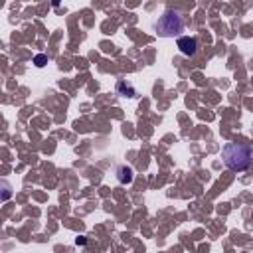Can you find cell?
<instances>
[{
    "label": "cell",
    "mask_w": 253,
    "mask_h": 253,
    "mask_svg": "<svg viewBox=\"0 0 253 253\" xmlns=\"http://www.w3.org/2000/svg\"><path fill=\"white\" fill-rule=\"evenodd\" d=\"M223 164L233 172H243L251 166V148L239 142H227L221 148Z\"/></svg>",
    "instance_id": "obj_1"
},
{
    "label": "cell",
    "mask_w": 253,
    "mask_h": 253,
    "mask_svg": "<svg viewBox=\"0 0 253 253\" xmlns=\"http://www.w3.org/2000/svg\"><path fill=\"white\" fill-rule=\"evenodd\" d=\"M156 34L162 38H174L184 30V20L176 10H166L154 24Z\"/></svg>",
    "instance_id": "obj_2"
},
{
    "label": "cell",
    "mask_w": 253,
    "mask_h": 253,
    "mask_svg": "<svg viewBox=\"0 0 253 253\" xmlns=\"http://www.w3.org/2000/svg\"><path fill=\"white\" fill-rule=\"evenodd\" d=\"M178 47H180V51H182L184 55H194L198 43H196L194 38H180V40H178Z\"/></svg>",
    "instance_id": "obj_3"
},
{
    "label": "cell",
    "mask_w": 253,
    "mask_h": 253,
    "mask_svg": "<svg viewBox=\"0 0 253 253\" xmlns=\"http://www.w3.org/2000/svg\"><path fill=\"white\" fill-rule=\"evenodd\" d=\"M117 91H119V95H123V97H134V95H136L134 87H132L130 83H126L125 79H121V81L117 83Z\"/></svg>",
    "instance_id": "obj_4"
},
{
    "label": "cell",
    "mask_w": 253,
    "mask_h": 253,
    "mask_svg": "<svg viewBox=\"0 0 253 253\" xmlns=\"http://www.w3.org/2000/svg\"><path fill=\"white\" fill-rule=\"evenodd\" d=\"M117 178H119L121 184L132 182V168H128V166H119V168H117Z\"/></svg>",
    "instance_id": "obj_5"
},
{
    "label": "cell",
    "mask_w": 253,
    "mask_h": 253,
    "mask_svg": "<svg viewBox=\"0 0 253 253\" xmlns=\"http://www.w3.org/2000/svg\"><path fill=\"white\" fill-rule=\"evenodd\" d=\"M34 63H36L38 67H43V65L47 63V57H45L43 53H40V55H36V59H34Z\"/></svg>",
    "instance_id": "obj_6"
}]
</instances>
